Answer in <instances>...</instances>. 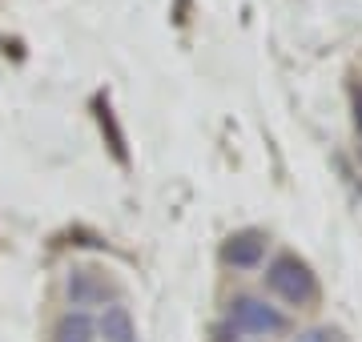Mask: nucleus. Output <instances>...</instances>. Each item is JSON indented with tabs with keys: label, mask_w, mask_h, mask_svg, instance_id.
Wrapping results in <instances>:
<instances>
[{
	"label": "nucleus",
	"mask_w": 362,
	"mask_h": 342,
	"mask_svg": "<svg viewBox=\"0 0 362 342\" xmlns=\"http://www.w3.org/2000/svg\"><path fill=\"white\" fill-rule=\"evenodd\" d=\"M266 286L290 306H314L318 302V278H314V270L302 262V258H294V254H278V258H274L270 270H266Z\"/></svg>",
	"instance_id": "1"
},
{
	"label": "nucleus",
	"mask_w": 362,
	"mask_h": 342,
	"mask_svg": "<svg viewBox=\"0 0 362 342\" xmlns=\"http://www.w3.org/2000/svg\"><path fill=\"white\" fill-rule=\"evenodd\" d=\"M230 326L246 334H278L286 330V314L262 298H233L230 302Z\"/></svg>",
	"instance_id": "2"
},
{
	"label": "nucleus",
	"mask_w": 362,
	"mask_h": 342,
	"mask_svg": "<svg viewBox=\"0 0 362 342\" xmlns=\"http://www.w3.org/2000/svg\"><path fill=\"white\" fill-rule=\"evenodd\" d=\"M65 290L73 306H113V286L97 270H73Z\"/></svg>",
	"instance_id": "3"
},
{
	"label": "nucleus",
	"mask_w": 362,
	"mask_h": 342,
	"mask_svg": "<svg viewBox=\"0 0 362 342\" xmlns=\"http://www.w3.org/2000/svg\"><path fill=\"white\" fill-rule=\"evenodd\" d=\"M266 258V234L262 230H242L233 234L226 246H221V262L226 266H238V270H250Z\"/></svg>",
	"instance_id": "4"
},
{
	"label": "nucleus",
	"mask_w": 362,
	"mask_h": 342,
	"mask_svg": "<svg viewBox=\"0 0 362 342\" xmlns=\"http://www.w3.org/2000/svg\"><path fill=\"white\" fill-rule=\"evenodd\" d=\"M97 334L105 342H137V326H133V314L121 302L105 306L101 318H97Z\"/></svg>",
	"instance_id": "5"
},
{
	"label": "nucleus",
	"mask_w": 362,
	"mask_h": 342,
	"mask_svg": "<svg viewBox=\"0 0 362 342\" xmlns=\"http://www.w3.org/2000/svg\"><path fill=\"white\" fill-rule=\"evenodd\" d=\"M97 121H101V133L109 137V153H113L121 165H129V149H125V133H121V125H117V113L113 105H109V97H97Z\"/></svg>",
	"instance_id": "6"
},
{
	"label": "nucleus",
	"mask_w": 362,
	"mask_h": 342,
	"mask_svg": "<svg viewBox=\"0 0 362 342\" xmlns=\"http://www.w3.org/2000/svg\"><path fill=\"white\" fill-rule=\"evenodd\" d=\"M93 338H97V322H93L85 310L65 314L57 322V330H52V342H93Z\"/></svg>",
	"instance_id": "7"
},
{
	"label": "nucleus",
	"mask_w": 362,
	"mask_h": 342,
	"mask_svg": "<svg viewBox=\"0 0 362 342\" xmlns=\"http://www.w3.org/2000/svg\"><path fill=\"white\" fill-rule=\"evenodd\" d=\"M298 342H334L330 330H306V334H298Z\"/></svg>",
	"instance_id": "8"
},
{
	"label": "nucleus",
	"mask_w": 362,
	"mask_h": 342,
	"mask_svg": "<svg viewBox=\"0 0 362 342\" xmlns=\"http://www.w3.org/2000/svg\"><path fill=\"white\" fill-rule=\"evenodd\" d=\"M185 13H189V0H177V13H173V20H177V25H185Z\"/></svg>",
	"instance_id": "9"
},
{
	"label": "nucleus",
	"mask_w": 362,
	"mask_h": 342,
	"mask_svg": "<svg viewBox=\"0 0 362 342\" xmlns=\"http://www.w3.org/2000/svg\"><path fill=\"white\" fill-rule=\"evenodd\" d=\"M354 109H358V113H354V125L362 129V93L358 89H354Z\"/></svg>",
	"instance_id": "10"
}]
</instances>
